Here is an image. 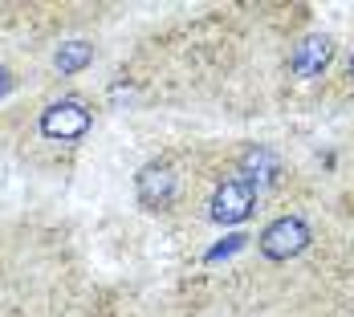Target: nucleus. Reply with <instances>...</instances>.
<instances>
[{
    "label": "nucleus",
    "mask_w": 354,
    "mask_h": 317,
    "mask_svg": "<svg viewBox=\"0 0 354 317\" xmlns=\"http://www.w3.org/2000/svg\"><path fill=\"white\" fill-rule=\"evenodd\" d=\"M306 244H310V228H306V220H297V215H281V220H273V224L261 232V252H265L269 260H289V256L306 252Z\"/></svg>",
    "instance_id": "obj_1"
},
{
    "label": "nucleus",
    "mask_w": 354,
    "mask_h": 317,
    "mask_svg": "<svg viewBox=\"0 0 354 317\" xmlns=\"http://www.w3.org/2000/svg\"><path fill=\"white\" fill-rule=\"evenodd\" d=\"M90 131V110L82 102H53L45 114H41V135L57 142L82 139Z\"/></svg>",
    "instance_id": "obj_2"
},
{
    "label": "nucleus",
    "mask_w": 354,
    "mask_h": 317,
    "mask_svg": "<svg viewBox=\"0 0 354 317\" xmlns=\"http://www.w3.org/2000/svg\"><path fill=\"white\" fill-rule=\"evenodd\" d=\"M252 204H257V183L228 179V183H220V191L212 195V220L216 224H241V220H248Z\"/></svg>",
    "instance_id": "obj_3"
},
{
    "label": "nucleus",
    "mask_w": 354,
    "mask_h": 317,
    "mask_svg": "<svg viewBox=\"0 0 354 317\" xmlns=\"http://www.w3.org/2000/svg\"><path fill=\"white\" fill-rule=\"evenodd\" d=\"M139 204L142 208H167L176 195V171L167 163H147L139 171Z\"/></svg>",
    "instance_id": "obj_4"
},
{
    "label": "nucleus",
    "mask_w": 354,
    "mask_h": 317,
    "mask_svg": "<svg viewBox=\"0 0 354 317\" xmlns=\"http://www.w3.org/2000/svg\"><path fill=\"white\" fill-rule=\"evenodd\" d=\"M330 57H334V41L314 33V37H306V41H297V49L289 57V70L297 73V77H318L330 66Z\"/></svg>",
    "instance_id": "obj_5"
},
{
    "label": "nucleus",
    "mask_w": 354,
    "mask_h": 317,
    "mask_svg": "<svg viewBox=\"0 0 354 317\" xmlns=\"http://www.w3.org/2000/svg\"><path fill=\"white\" fill-rule=\"evenodd\" d=\"M90 61H94V45H86V41H66L53 53V66L62 73H77V70H86Z\"/></svg>",
    "instance_id": "obj_6"
},
{
    "label": "nucleus",
    "mask_w": 354,
    "mask_h": 317,
    "mask_svg": "<svg viewBox=\"0 0 354 317\" xmlns=\"http://www.w3.org/2000/svg\"><path fill=\"white\" fill-rule=\"evenodd\" d=\"M241 167H245V179L252 183V179H273L277 175V155L273 151H265V146H252V151H245V159H241Z\"/></svg>",
    "instance_id": "obj_7"
},
{
    "label": "nucleus",
    "mask_w": 354,
    "mask_h": 317,
    "mask_svg": "<svg viewBox=\"0 0 354 317\" xmlns=\"http://www.w3.org/2000/svg\"><path fill=\"white\" fill-rule=\"evenodd\" d=\"M248 236H228V244H220V248H212L208 252V260H220V256H228V252H236V248L245 244Z\"/></svg>",
    "instance_id": "obj_8"
},
{
    "label": "nucleus",
    "mask_w": 354,
    "mask_h": 317,
    "mask_svg": "<svg viewBox=\"0 0 354 317\" xmlns=\"http://www.w3.org/2000/svg\"><path fill=\"white\" fill-rule=\"evenodd\" d=\"M351 77H354V57H351Z\"/></svg>",
    "instance_id": "obj_9"
},
{
    "label": "nucleus",
    "mask_w": 354,
    "mask_h": 317,
    "mask_svg": "<svg viewBox=\"0 0 354 317\" xmlns=\"http://www.w3.org/2000/svg\"><path fill=\"white\" fill-rule=\"evenodd\" d=\"M0 77H4V70H0Z\"/></svg>",
    "instance_id": "obj_10"
}]
</instances>
